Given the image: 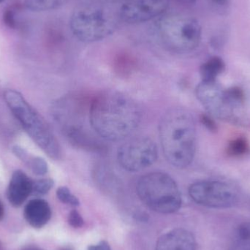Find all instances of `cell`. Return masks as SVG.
Here are the masks:
<instances>
[{
    "instance_id": "f1b7e54d",
    "label": "cell",
    "mask_w": 250,
    "mask_h": 250,
    "mask_svg": "<svg viewBox=\"0 0 250 250\" xmlns=\"http://www.w3.org/2000/svg\"><path fill=\"white\" fill-rule=\"evenodd\" d=\"M214 2L218 3V4H223V3L226 2L227 0H212Z\"/></svg>"
},
{
    "instance_id": "f546056e",
    "label": "cell",
    "mask_w": 250,
    "mask_h": 250,
    "mask_svg": "<svg viewBox=\"0 0 250 250\" xmlns=\"http://www.w3.org/2000/svg\"><path fill=\"white\" fill-rule=\"evenodd\" d=\"M107 1H129V0H107Z\"/></svg>"
},
{
    "instance_id": "d4e9b609",
    "label": "cell",
    "mask_w": 250,
    "mask_h": 250,
    "mask_svg": "<svg viewBox=\"0 0 250 250\" xmlns=\"http://www.w3.org/2000/svg\"><path fill=\"white\" fill-rule=\"evenodd\" d=\"M88 250H111V249L108 242L105 241H101L98 245L89 246Z\"/></svg>"
},
{
    "instance_id": "ac0fdd59",
    "label": "cell",
    "mask_w": 250,
    "mask_h": 250,
    "mask_svg": "<svg viewBox=\"0 0 250 250\" xmlns=\"http://www.w3.org/2000/svg\"><path fill=\"white\" fill-rule=\"evenodd\" d=\"M249 141L245 137H237L229 142L227 146V154L230 157H239L250 152Z\"/></svg>"
},
{
    "instance_id": "6da1fadb",
    "label": "cell",
    "mask_w": 250,
    "mask_h": 250,
    "mask_svg": "<svg viewBox=\"0 0 250 250\" xmlns=\"http://www.w3.org/2000/svg\"><path fill=\"white\" fill-rule=\"evenodd\" d=\"M141 119L139 106L123 92L104 91L91 100L89 121L92 129L103 139H125L136 129Z\"/></svg>"
},
{
    "instance_id": "277c9868",
    "label": "cell",
    "mask_w": 250,
    "mask_h": 250,
    "mask_svg": "<svg viewBox=\"0 0 250 250\" xmlns=\"http://www.w3.org/2000/svg\"><path fill=\"white\" fill-rule=\"evenodd\" d=\"M4 98L9 109L32 141L50 158L61 160L62 146L42 116L17 91L8 89L4 92Z\"/></svg>"
},
{
    "instance_id": "5bb4252c",
    "label": "cell",
    "mask_w": 250,
    "mask_h": 250,
    "mask_svg": "<svg viewBox=\"0 0 250 250\" xmlns=\"http://www.w3.org/2000/svg\"><path fill=\"white\" fill-rule=\"evenodd\" d=\"M25 220L34 229H41L45 226L51 217V209L45 200H31L23 210Z\"/></svg>"
},
{
    "instance_id": "4fadbf2b",
    "label": "cell",
    "mask_w": 250,
    "mask_h": 250,
    "mask_svg": "<svg viewBox=\"0 0 250 250\" xmlns=\"http://www.w3.org/2000/svg\"><path fill=\"white\" fill-rule=\"evenodd\" d=\"M155 250H195V237L185 229H174L159 238Z\"/></svg>"
},
{
    "instance_id": "4dcf8cb0",
    "label": "cell",
    "mask_w": 250,
    "mask_h": 250,
    "mask_svg": "<svg viewBox=\"0 0 250 250\" xmlns=\"http://www.w3.org/2000/svg\"><path fill=\"white\" fill-rule=\"evenodd\" d=\"M0 250H3L2 245H1V242H0Z\"/></svg>"
},
{
    "instance_id": "ba28073f",
    "label": "cell",
    "mask_w": 250,
    "mask_h": 250,
    "mask_svg": "<svg viewBox=\"0 0 250 250\" xmlns=\"http://www.w3.org/2000/svg\"><path fill=\"white\" fill-rule=\"evenodd\" d=\"M70 25L72 32L78 40L93 42L112 35L117 28V21L106 9L84 6L73 12Z\"/></svg>"
},
{
    "instance_id": "8fae6325",
    "label": "cell",
    "mask_w": 250,
    "mask_h": 250,
    "mask_svg": "<svg viewBox=\"0 0 250 250\" xmlns=\"http://www.w3.org/2000/svg\"><path fill=\"white\" fill-rule=\"evenodd\" d=\"M168 7L167 0H129L120 8V19L127 23H141L160 17Z\"/></svg>"
},
{
    "instance_id": "603a6c76",
    "label": "cell",
    "mask_w": 250,
    "mask_h": 250,
    "mask_svg": "<svg viewBox=\"0 0 250 250\" xmlns=\"http://www.w3.org/2000/svg\"><path fill=\"white\" fill-rule=\"evenodd\" d=\"M213 118L214 117H211L208 114H201V117H200V120H201L203 125L207 129H208L210 132H216L218 128H217V125Z\"/></svg>"
},
{
    "instance_id": "2e32d148",
    "label": "cell",
    "mask_w": 250,
    "mask_h": 250,
    "mask_svg": "<svg viewBox=\"0 0 250 250\" xmlns=\"http://www.w3.org/2000/svg\"><path fill=\"white\" fill-rule=\"evenodd\" d=\"M226 70V64L223 59L213 57L204 62L200 68L202 82H215L219 76Z\"/></svg>"
},
{
    "instance_id": "e0dca14e",
    "label": "cell",
    "mask_w": 250,
    "mask_h": 250,
    "mask_svg": "<svg viewBox=\"0 0 250 250\" xmlns=\"http://www.w3.org/2000/svg\"><path fill=\"white\" fill-rule=\"evenodd\" d=\"M229 250H250V222L242 223L233 232Z\"/></svg>"
},
{
    "instance_id": "7402d4cb",
    "label": "cell",
    "mask_w": 250,
    "mask_h": 250,
    "mask_svg": "<svg viewBox=\"0 0 250 250\" xmlns=\"http://www.w3.org/2000/svg\"><path fill=\"white\" fill-rule=\"evenodd\" d=\"M117 67L120 68V70H126V69H132V66L134 64V61L132 60V57L126 54H123V55L119 56L117 57Z\"/></svg>"
},
{
    "instance_id": "83f0119b",
    "label": "cell",
    "mask_w": 250,
    "mask_h": 250,
    "mask_svg": "<svg viewBox=\"0 0 250 250\" xmlns=\"http://www.w3.org/2000/svg\"><path fill=\"white\" fill-rule=\"evenodd\" d=\"M23 250H42L40 248H37V247L29 246L27 248H24Z\"/></svg>"
},
{
    "instance_id": "484cf974",
    "label": "cell",
    "mask_w": 250,
    "mask_h": 250,
    "mask_svg": "<svg viewBox=\"0 0 250 250\" xmlns=\"http://www.w3.org/2000/svg\"><path fill=\"white\" fill-rule=\"evenodd\" d=\"M4 19L6 24L8 25L10 27H14L16 22H15L14 16H13L11 10H8L4 13Z\"/></svg>"
},
{
    "instance_id": "9c48e42d",
    "label": "cell",
    "mask_w": 250,
    "mask_h": 250,
    "mask_svg": "<svg viewBox=\"0 0 250 250\" xmlns=\"http://www.w3.org/2000/svg\"><path fill=\"white\" fill-rule=\"evenodd\" d=\"M189 195L196 204L209 208H224L233 207L239 198L238 188L220 180H204L192 184Z\"/></svg>"
},
{
    "instance_id": "cb8c5ba5",
    "label": "cell",
    "mask_w": 250,
    "mask_h": 250,
    "mask_svg": "<svg viewBox=\"0 0 250 250\" xmlns=\"http://www.w3.org/2000/svg\"><path fill=\"white\" fill-rule=\"evenodd\" d=\"M68 223L72 227L75 228V229H79V228H82L83 226V218H82V215L78 212L76 210H73L70 211V214L68 216Z\"/></svg>"
},
{
    "instance_id": "1f68e13d",
    "label": "cell",
    "mask_w": 250,
    "mask_h": 250,
    "mask_svg": "<svg viewBox=\"0 0 250 250\" xmlns=\"http://www.w3.org/2000/svg\"><path fill=\"white\" fill-rule=\"evenodd\" d=\"M3 1H4V0H0V3L2 2Z\"/></svg>"
},
{
    "instance_id": "8992f818",
    "label": "cell",
    "mask_w": 250,
    "mask_h": 250,
    "mask_svg": "<svg viewBox=\"0 0 250 250\" xmlns=\"http://www.w3.org/2000/svg\"><path fill=\"white\" fill-rule=\"evenodd\" d=\"M197 98L214 118L229 123L239 120L245 103V94L239 86L225 88L215 82H201L195 89Z\"/></svg>"
},
{
    "instance_id": "3957f363",
    "label": "cell",
    "mask_w": 250,
    "mask_h": 250,
    "mask_svg": "<svg viewBox=\"0 0 250 250\" xmlns=\"http://www.w3.org/2000/svg\"><path fill=\"white\" fill-rule=\"evenodd\" d=\"M91 100L83 95H72L60 99L53 115L69 142L82 149L103 152L105 145L92 129L89 121Z\"/></svg>"
},
{
    "instance_id": "7c38bea8",
    "label": "cell",
    "mask_w": 250,
    "mask_h": 250,
    "mask_svg": "<svg viewBox=\"0 0 250 250\" xmlns=\"http://www.w3.org/2000/svg\"><path fill=\"white\" fill-rule=\"evenodd\" d=\"M33 180L22 170H16L12 175L7 189V198L13 207H19L32 195Z\"/></svg>"
},
{
    "instance_id": "7a4b0ae2",
    "label": "cell",
    "mask_w": 250,
    "mask_h": 250,
    "mask_svg": "<svg viewBox=\"0 0 250 250\" xmlns=\"http://www.w3.org/2000/svg\"><path fill=\"white\" fill-rule=\"evenodd\" d=\"M159 132L166 160L176 168L189 166L196 151V126L192 115L182 108H170L162 117Z\"/></svg>"
},
{
    "instance_id": "ffe728a7",
    "label": "cell",
    "mask_w": 250,
    "mask_h": 250,
    "mask_svg": "<svg viewBox=\"0 0 250 250\" xmlns=\"http://www.w3.org/2000/svg\"><path fill=\"white\" fill-rule=\"evenodd\" d=\"M54 182L51 179H41L33 181L32 195L41 196L48 193L54 187Z\"/></svg>"
},
{
    "instance_id": "4316f807",
    "label": "cell",
    "mask_w": 250,
    "mask_h": 250,
    "mask_svg": "<svg viewBox=\"0 0 250 250\" xmlns=\"http://www.w3.org/2000/svg\"><path fill=\"white\" fill-rule=\"evenodd\" d=\"M4 206H3L2 203H1V200H0V221L2 220L3 217H4Z\"/></svg>"
},
{
    "instance_id": "d6986e66",
    "label": "cell",
    "mask_w": 250,
    "mask_h": 250,
    "mask_svg": "<svg viewBox=\"0 0 250 250\" xmlns=\"http://www.w3.org/2000/svg\"><path fill=\"white\" fill-rule=\"evenodd\" d=\"M64 0H26L28 8L35 11L52 10L61 6Z\"/></svg>"
},
{
    "instance_id": "30bf717a",
    "label": "cell",
    "mask_w": 250,
    "mask_h": 250,
    "mask_svg": "<svg viewBox=\"0 0 250 250\" xmlns=\"http://www.w3.org/2000/svg\"><path fill=\"white\" fill-rule=\"evenodd\" d=\"M157 147L148 137L132 138L119 148L117 159L125 170L137 172L152 166L157 159Z\"/></svg>"
},
{
    "instance_id": "52a82bcc",
    "label": "cell",
    "mask_w": 250,
    "mask_h": 250,
    "mask_svg": "<svg viewBox=\"0 0 250 250\" xmlns=\"http://www.w3.org/2000/svg\"><path fill=\"white\" fill-rule=\"evenodd\" d=\"M140 200L153 211L162 214L176 212L182 206V195L173 178L163 172L143 176L136 188Z\"/></svg>"
},
{
    "instance_id": "836d02e7",
    "label": "cell",
    "mask_w": 250,
    "mask_h": 250,
    "mask_svg": "<svg viewBox=\"0 0 250 250\" xmlns=\"http://www.w3.org/2000/svg\"><path fill=\"white\" fill-rule=\"evenodd\" d=\"M188 1H191V0H188Z\"/></svg>"
},
{
    "instance_id": "9a60e30c",
    "label": "cell",
    "mask_w": 250,
    "mask_h": 250,
    "mask_svg": "<svg viewBox=\"0 0 250 250\" xmlns=\"http://www.w3.org/2000/svg\"><path fill=\"white\" fill-rule=\"evenodd\" d=\"M12 151L17 158L29 167L34 174L39 176L46 174L48 170V164L42 157L31 155L27 151L19 146H14L12 148Z\"/></svg>"
},
{
    "instance_id": "44dd1931",
    "label": "cell",
    "mask_w": 250,
    "mask_h": 250,
    "mask_svg": "<svg viewBox=\"0 0 250 250\" xmlns=\"http://www.w3.org/2000/svg\"><path fill=\"white\" fill-rule=\"evenodd\" d=\"M57 196L61 202L69 204L73 207H78L80 204L79 199L75 196L70 189L66 187H61L57 190Z\"/></svg>"
},
{
    "instance_id": "5b68a950",
    "label": "cell",
    "mask_w": 250,
    "mask_h": 250,
    "mask_svg": "<svg viewBox=\"0 0 250 250\" xmlns=\"http://www.w3.org/2000/svg\"><path fill=\"white\" fill-rule=\"evenodd\" d=\"M154 32L166 49L179 54L193 51L201 42V25L184 15H163L154 23Z\"/></svg>"
},
{
    "instance_id": "d6a6232c",
    "label": "cell",
    "mask_w": 250,
    "mask_h": 250,
    "mask_svg": "<svg viewBox=\"0 0 250 250\" xmlns=\"http://www.w3.org/2000/svg\"><path fill=\"white\" fill-rule=\"evenodd\" d=\"M68 250V249H64V250Z\"/></svg>"
}]
</instances>
